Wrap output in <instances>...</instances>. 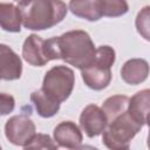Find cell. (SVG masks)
<instances>
[{
    "label": "cell",
    "instance_id": "cell-1",
    "mask_svg": "<svg viewBox=\"0 0 150 150\" xmlns=\"http://www.w3.org/2000/svg\"><path fill=\"white\" fill-rule=\"evenodd\" d=\"M21 21L30 30H45L60 23L68 13L62 0H23L19 2Z\"/></svg>",
    "mask_w": 150,
    "mask_h": 150
},
{
    "label": "cell",
    "instance_id": "cell-2",
    "mask_svg": "<svg viewBox=\"0 0 150 150\" xmlns=\"http://www.w3.org/2000/svg\"><path fill=\"white\" fill-rule=\"evenodd\" d=\"M59 60L79 68L89 67L95 60L96 48L90 35L80 29L69 30L60 36H55Z\"/></svg>",
    "mask_w": 150,
    "mask_h": 150
},
{
    "label": "cell",
    "instance_id": "cell-3",
    "mask_svg": "<svg viewBox=\"0 0 150 150\" xmlns=\"http://www.w3.org/2000/svg\"><path fill=\"white\" fill-rule=\"evenodd\" d=\"M116 54L110 46H100L96 48L94 62L81 70L84 84L93 90L107 88L111 81V66L115 63Z\"/></svg>",
    "mask_w": 150,
    "mask_h": 150
},
{
    "label": "cell",
    "instance_id": "cell-4",
    "mask_svg": "<svg viewBox=\"0 0 150 150\" xmlns=\"http://www.w3.org/2000/svg\"><path fill=\"white\" fill-rule=\"evenodd\" d=\"M142 127L143 125L134 120L128 111H124L107 124L102 132V142L111 150L129 149L131 139L137 135Z\"/></svg>",
    "mask_w": 150,
    "mask_h": 150
},
{
    "label": "cell",
    "instance_id": "cell-5",
    "mask_svg": "<svg viewBox=\"0 0 150 150\" xmlns=\"http://www.w3.org/2000/svg\"><path fill=\"white\" fill-rule=\"evenodd\" d=\"M74 84L75 75L73 69L67 66H55L45 74L41 89L61 103L70 96Z\"/></svg>",
    "mask_w": 150,
    "mask_h": 150
},
{
    "label": "cell",
    "instance_id": "cell-6",
    "mask_svg": "<svg viewBox=\"0 0 150 150\" xmlns=\"http://www.w3.org/2000/svg\"><path fill=\"white\" fill-rule=\"evenodd\" d=\"M34 122L26 115L12 116L5 124V135L7 139L19 146H25L36 134Z\"/></svg>",
    "mask_w": 150,
    "mask_h": 150
},
{
    "label": "cell",
    "instance_id": "cell-7",
    "mask_svg": "<svg viewBox=\"0 0 150 150\" xmlns=\"http://www.w3.org/2000/svg\"><path fill=\"white\" fill-rule=\"evenodd\" d=\"M107 124V117L102 108L96 104L87 105L80 115V127L90 138L101 135Z\"/></svg>",
    "mask_w": 150,
    "mask_h": 150
},
{
    "label": "cell",
    "instance_id": "cell-8",
    "mask_svg": "<svg viewBox=\"0 0 150 150\" xmlns=\"http://www.w3.org/2000/svg\"><path fill=\"white\" fill-rule=\"evenodd\" d=\"M22 57L34 67L45 66L49 62L46 50V41L38 34H30L27 36L22 45Z\"/></svg>",
    "mask_w": 150,
    "mask_h": 150
},
{
    "label": "cell",
    "instance_id": "cell-9",
    "mask_svg": "<svg viewBox=\"0 0 150 150\" xmlns=\"http://www.w3.org/2000/svg\"><path fill=\"white\" fill-rule=\"evenodd\" d=\"M22 62L20 56L7 45L0 43V79L13 81L21 77Z\"/></svg>",
    "mask_w": 150,
    "mask_h": 150
},
{
    "label": "cell",
    "instance_id": "cell-10",
    "mask_svg": "<svg viewBox=\"0 0 150 150\" xmlns=\"http://www.w3.org/2000/svg\"><path fill=\"white\" fill-rule=\"evenodd\" d=\"M54 141L59 146L67 149H79L82 144V132L80 128L71 121L59 123L53 131Z\"/></svg>",
    "mask_w": 150,
    "mask_h": 150
},
{
    "label": "cell",
    "instance_id": "cell-11",
    "mask_svg": "<svg viewBox=\"0 0 150 150\" xmlns=\"http://www.w3.org/2000/svg\"><path fill=\"white\" fill-rule=\"evenodd\" d=\"M149 75V63L144 59H130L128 60L121 69L122 80L131 86L139 84L148 79Z\"/></svg>",
    "mask_w": 150,
    "mask_h": 150
},
{
    "label": "cell",
    "instance_id": "cell-12",
    "mask_svg": "<svg viewBox=\"0 0 150 150\" xmlns=\"http://www.w3.org/2000/svg\"><path fill=\"white\" fill-rule=\"evenodd\" d=\"M149 105H150V90L144 89L136 93L129 98L127 111L141 125H146L149 122Z\"/></svg>",
    "mask_w": 150,
    "mask_h": 150
},
{
    "label": "cell",
    "instance_id": "cell-13",
    "mask_svg": "<svg viewBox=\"0 0 150 150\" xmlns=\"http://www.w3.org/2000/svg\"><path fill=\"white\" fill-rule=\"evenodd\" d=\"M21 13L18 6L11 2H0V27L9 33L21 30Z\"/></svg>",
    "mask_w": 150,
    "mask_h": 150
},
{
    "label": "cell",
    "instance_id": "cell-14",
    "mask_svg": "<svg viewBox=\"0 0 150 150\" xmlns=\"http://www.w3.org/2000/svg\"><path fill=\"white\" fill-rule=\"evenodd\" d=\"M69 9L75 16L88 21H97L102 18L100 0H70Z\"/></svg>",
    "mask_w": 150,
    "mask_h": 150
},
{
    "label": "cell",
    "instance_id": "cell-15",
    "mask_svg": "<svg viewBox=\"0 0 150 150\" xmlns=\"http://www.w3.org/2000/svg\"><path fill=\"white\" fill-rule=\"evenodd\" d=\"M30 101L33 102L38 114L41 117H53L60 110V102L50 97L42 89H38L30 94Z\"/></svg>",
    "mask_w": 150,
    "mask_h": 150
},
{
    "label": "cell",
    "instance_id": "cell-16",
    "mask_svg": "<svg viewBox=\"0 0 150 150\" xmlns=\"http://www.w3.org/2000/svg\"><path fill=\"white\" fill-rule=\"evenodd\" d=\"M128 102L129 97L125 95H114L108 97L102 104V110L107 117V122H111L118 115L127 111Z\"/></svg>",
    "mask_w": 150,
    "mask_h": 150
},
{
    "label": "cell",
    "instance_id": "cell-17",
    "mask_svg": "<svg viewBox=\"0 0 150 150\" xmlns=\"http://www.w3.org/2000/svg\"><path fill=\"white\" fill-rule=\"evenodd\" d=\"M100 11L102 16L117 18L129 11L127 0H100Z\"/></svg>",
    "mask_w": 150,
    "mask_h": 150
},
{
    "label": "cell",
    "instance_id": "cell-18",
    "mask_svg": "<svg viewBox=\"0 0 150 150\" xmlns=\"http://www.w3.org/2000/svg\"><path fill=\"white\" fill-rule=\"evenodd\" d=\"M25 149H57L59 145L46 134H35L32 139L23 146Z\"/></svg>",
    "mask_w": 150,
    "mask_h": 150
},
{
    "label": "cell",
    "instance_id": "cell-19",
    "mask_svg": "<svg viewBox=\"0 0 150 150\" xmlns=\"http://www.w3.org/2000/svg\"><path fill=\"white\" fill-rule=\"evenodd\" d=\"M150 7L149 6H145L143 9H141V12L137 14L136 16V28H137V32L146 40L149 41L150 39V35H149V28H150Z\"/></svg>",
    "mask_w": 150,
    "mask_h": 150
},
{
    "label": "cell",
    "instance_id": "cell-20",
    "mask_svg": "<svg viewBox=\"0 0 150 150\" xmlns=\"http://www.w3.org/2000/svg\"><path fill=\"white\" fill-rule=\"evenodd\" d=\"M15 108V100L12 95L0 93V116L8 115Z\"/></svg>",
    "mask_w": 150,
    "mask_h": 150
},
{
    "label": "cell",
    "instance_id": "cell-21",
    "mask_svg": "<svg viewBox=\"0 0 150 150\" xmlns=\"http://www.w3.org/2000/svg\"><path fill=\"white\" fill-rule=\"evenodd\" d=\"M16 2H21V1H23V0H15Z\"/></svg>",
    "mask_w": 150,
    "mask_h": 150
},
{
    "label": "cell",
    "instance_id": "cell-22",
    "mask_svg": "<svg viewBox=\"0 0 150 150\" xmlns=\"http://www.w3.org/2000/svg\"><path fill=\"white\" fill-rule=\"evenodd\" d=\"M0 149H1V145H0Z\"/></svg>",
    "mask_w": 150,
    "mask_h": 150
}]
</instances>
